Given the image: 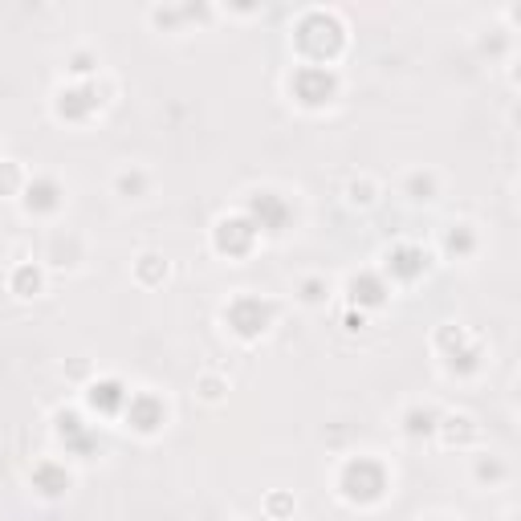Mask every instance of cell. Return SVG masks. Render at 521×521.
I'll list each match as a JSON object with an SVG mask.
<instances>
[{"instance_id":"obj_1","label":"cell","mask_w":521,"mask_h":521,"mask_svg":"<svg viewBox=\"0 0 521 521\" xmlns=\"http://www.w3.org/2000/svg\"><path fill=\"white\" fill-rule=\"evenodd\" d=\"M298 45L306 58H314V66H322L342 49V25L330 12H309L298 25Z\"/></svg>"},{"instance_id":"obj_2","label":"cell","mask_w":521,"mask_h":521,"mask_svg":"<svg viewBox=\"0 0 521 521\" xmlns=\"http://www.w3.org/2000/svg\"><path fill=\"white\" fill-rule=\"evenodd\" d=\"M387 493V469L379 461H367V456H358L342 469V497L347 501H358V505H371L379 501Z\"/></svg>"},{"instance_id":"obj_3","label":"cell","mask_w":521,"mask_h":521,"mask_svg":"<svg viewBox=\"0 0 521 521\" xmlns=\"http://www.w3.org/2000/svg\"><path fill=\"white\" fill-rule=\"evenodd\" d=\"M273 322V301H260V298H241L228 306V326L236 330L241 338H257L265 334Z\"/></svg>"},{"instance_id":"obj_4","label":"cell","mask_w":521,"mask_h":521,"mask_svg":"<svg viewBox=\"0 0 521 521\" xmlns=\"http://www.w3.org/2000/svg\"><path fill=\"white\" fill-rule=\"evenodd\" d=\"M338 90L334 74H330L326 66H306L298 69V77H293V94L306 102V107H322V102H330Z\"/></svg>"},{"instance_id":"obj_5","label":"cell","mask_w":521,"mask_h":521,"mask_svg":"<svg viewBox=\"0 0 521 521\" xmlns=\"http://www.w3.org/2000/svg\"><path fill=\"white\" fill-rule=\"evenodd\" d=\"M164 420H167V407H164V399H155V396H131V404H126V424L135 428V432H159L164 428Z\"/></svg>"},{"instance_id":"obj_6","label":"cell","mask_w":521,"mask_h":521,"mask_svg":"<svg viewBox=\"0 0 521 521\" xmlns=\"http://www.w3.org/2000/svg\"><path fill=\"white\" fill-rule=\"evenodd\" d=\"M252 241H257V228H252L249 216H232V220H224L216 228V249L232 252V257H244L252 249Z\"/></svg>"},{"instance_id":"obj_7","label":"cell","mask_w":521,"mask_h":521,"mask_svg":"<svg viewBox=\"0 0 521 521\" xmlns=\"http://www.w3.org/2000/svg\"><path fill=\"white\" fill-rule=\"evenodd\" d=\"M249 220H252V228H265V232H281L285 228V220H290V208L277 200L273 192H260V196H252V204H249Z\"/></svg>"},{"instance_id":"obj_8","label":"cell","mask_w":521,"mask_h":521,"mask_svg":"<svg viewBox=\"0 0 521 521\" xmlns=\"http://www.w3.org/2000/svg\"><path fill=\"white\" fill-rule=\"evenodd\" d=\"M126 404H131V391L118 379H102V383L90 387V407L98 415H118V412H126Z\"/></svg>"},{"instance_id":"obj_9","label":"cell","mask_w":521,"mask_h":521,"mask_svg":"<svg viewBox=\"0 0 521 521\" xmlns=\"http://www.w3.org/2000/svg\"><path fill=\"white\" fill-rule=\"evenodd\" d=\"M98 107H102V98H98V90H90V86L66 90V94H61V102H58L61 115H66V118H77V123H82V118H90Z\"/></svg>"},{"instance_id":"obj_10","label":"cell","mask_w":521,"mask_h":521,"mask_svg":"<svg viewBox=\"0 0 521 521\" xmlns=\"http://www.w3.org/2000/svg\"><path fill=\"white\" fill-rule=\"evenodd\" d=\"M25 204H29V212H53V208H61L58 180H33L29 192H25Z\"/></svg>"},{"instance_id":"obj_11","label":"cell","mask_w":521,"mask_h":521,"mask_svg":"<svg viewBox=\"0 0 521 521\" xmlns=\"http://www.w3.org/2000/svg\"><path fill=\"white\" fill-rule=\"evenodd\" d=\"M424 265H428V257L420 249H412V244H404V249H396L391 252V277H404V281H415L420 273H424Z\"/></svg>"},{"instance_id":"obj_12","label":"cell","mask_w":521,"mask_h":521,"mask_svg":"<svg viewBox=\"0 0 521 521\" xmlns=\"http://www.w3.org/2000/svg\"><path fill=\"white\" fill-rule=\"evenodd\" d=\"M350 298L363 301V306H383L387 298V285L379 277H371V273H363V277L350 281Z\"/></svg>"},{"instance_id":"obj_13","label":"cell","mask_w":521,"mask_h":521,"mask_svg":"<svg viewBox=\"0 0 521 521\" xmlns=\"http://www.w3.org/2000/svg\"><path fill=\"white\" fill-rule=\"evenodd\" d=\"M33 485H37L45 497H61V493L69 489V477H66V469H58V464H41L37 473H33Z\"/></svg>"},{"instance_id":"obj_14","label":"cell","mask_w":521,"mask_h":521,"mask_svg":"<svg viewBox=\"0 0 521 521\" xmlns=\"http://www.w3.org/2000/svg\"><path fill=\"white\" fill-rule=\"evenodd\" d=\"M37 285H41V273L33 269V265L17 269V277H12V290H17L20 298H29V293H37Z\"/></svg>"},{"instance_id":"obj_15","label":"cell","mask_w":521,"mask_h":521,"mask_svg":"<svg viewBox=\"0 0 521 521\" xmlns=\"http://www.w3.org/2000/svg\"><path fill=\"white\" fill-rule=\"evenodd\" d=\"M436 428V412H412L407 415V432L420 436V432H432Z\"/></svg>"},{"instance_id":"obj_16","label":"cell","mask_w":521,"mask_h":521,"mask_svg":"<svg viewBox=\"0 0 521 521\" xmlns=\"http://www.w3.org/2000/svg\"><path fill=\"white\" fill-rule=\"evenodd\" d=\"M473 232H469V228H456V232H448V249H453V252H473Z\"/></svg>"},{"instance_id":"obj_17","label":"cell","mask_w":521,"mask_h":521,"mask_svg":"<svg viewBox=\"0 0 521 521\" xmlns=\"http://www.w3.org/2000/svg\"><path fill=\"white\" fill-rule=\"evenodd\" d=\"M20 184V172L12 164H0V192H17Z\"/></svg>"},{"instance_id":"obj_18","label":"cell","mask_w":521,"mask_h":521,"mask_svg":"<svg viewBox=\"0 0 521 521\" xmlns=\"http://www.w3.org/2000/svg\"><path fill=\"white\" fill-rule=\"evenodd\" d=\"M412 200H432V180H420V175H415L412 180Z\"/></svg>"},{"instance_id":"obj_19","label":"cell","mask_w":521,"mask_h":521,"mask_svg":"<svg viewBox=\"0 0 521 521\" xmlns=\"http://www.w3.org/2000/svg\"><path fill=\"white\" fill-rule=\"evenodd\" d=\"M301 298H306V301H322V281H306Z\"/></svg>"},{"instance_id":"obj_20","label":"cell","mask_w":521,"mask_h":521,"mask_svg":"<svg viewBox=\"0 0 521 521\" xmlns=\"http://www.w3.org/2000/svg\"><path fill=\"white\" fill-rule=\"evenodd\" d=\"M139 269H143V277H155V273H159V257H143Z\"/></svg>"}]
</instances>
